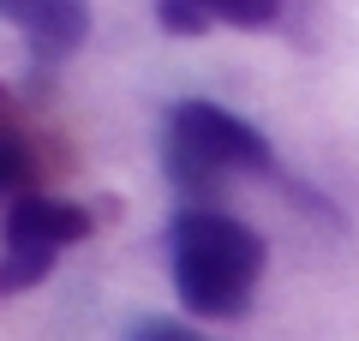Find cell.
Returning <instances> with one entry per match:
<instances>
[{
    "mask_svg": "<svg viewBox=\"0 0 359 341\" xmlns=\"http://www.w3.org/2000/svg\"><path fill=\"white\" fill-rule=\"evenodd\" d=\"M269 246L252 222L210 203H186L168 222V269H174L180 305L204 323H233L252 312V293L264 281Z\"/></svg>",
    "mask_w": 359,
    "mask_h": 341,
    "instance_id": "1",
    "label": "cell"
},
{
    "mask_svg": "<svg viewBox=\"0 0 359 341\" xmlns=\"http://www.w3.org/2000/svg\"><path fill=\"white\" fill-rule=\"evenodd\" d=\"M162 168H168V180H174V192L210 198L228 174H276V150H269V138L252 120L228 114L222 102L186 96V102L168 108Z\"/></svg>",
    "mask_w": 359,
    "mask_h": 341,
    "instance_id": "2",
    "label": "cell"
},
{
    "mask_svg": "<svg viewBox=\"0 0 359 341\" xmlns=\"http://www.w3.org/2000/svg\"><path fill=\"white\" fill-rule=\"evenodd\" d=\"M90 234V210L54 198V192H30V198L6 203L0 215V293H25L60 264L66 246Z\"/></svg>",
    "mask_w": 359,
    "mask_h": 341,
    "instance_id": "3",
    "label": "cell"
},
{
    "mask_svg": "<svg viewBox=\"0 0 359 341\" xmlns=\"http://www.w3.org/2000/svg\"><path fill=\"white\" fill-rule=\"evenodd\" d=\"M0 18L30 42L36 60H66L90 36V6L78 0H0Z\"/></svg>",
    "mask_w": 359,
    "mask_h": 341,
    "instance_id": "4",
    "label": "cell"
},
{
    "mask_svg": "<svg viewBox=\"0 0 359 341\" xmlns=\"http://www.w3.org/2000/svg\"><path fill=\"white\" fill-rule=\"evenodd\" d=\"M36 192V156H30L25 126L18 132H0V203H18Z\"/></svg>",
    "mask_w": 359,
    "mask_h": 341,
    "instance_id": "5",
    "label": "cell"
},
{
    "mask_svg": "<svg viewBox=\"0 0 359 341\" xmlns=\"http://www.w3.org/2000/svg\"><path fill=\"white\" fill-rule=\"evenodd\" d=\"M210 6V18L216 25H233V30H264V25H276L282 18V6L276 0H204Z\"/></svg>",
    "mask_w": 359,
    "mask_h": 341,
    "instance_id": "6",
    "label": "cell"
},
{
    "mask_svg": "<svg viewBox=\"0 0 359 341\" xmlns=\"http://www.w3.org/2000/svg\"><path fill=\"white\" fill-rule=\"evenodd\" d=\"M156 25H162L168 36H204L216 18H210L204 0H162V6H156Z\"/></svg>",
    "mask_w": 359,
    "mask_h": 341,
    "instance_id": "7",
    "label": "cell"
},
{
    "mask_svg": "<svg viewBox=\"0 0 359 341\" xmlns=\"http://www.w3.org/2000/svg\"><path fill=\"white\" fill-rule=\"evenodd\" d=\"M126 341H204V335H198V329H186V323H174V317H144Z\"/></svg>",
    "mask_w": 359,
    "mask_h": 341,
    "instance_id": "8",
    "label": "cell"
},
{
    "mask_svg": "<svg viewBox=\"0 0 359 341\" xmlns=\"http://www.w3.org/2000/svg\"><path fill=\"white\" fill-rule=\"evenodd\" d=\"M25 120H18V102H13V90L0 84V132H18Z\"/></svg>",
    "mask_w": 359,
    "mask_h": 341,
    "instance_id": "9",
    "label": "cell"
}]
</instances>
